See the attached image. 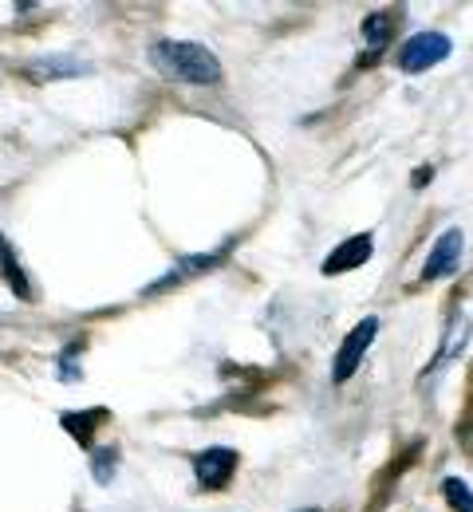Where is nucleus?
Returning a JSON list of instances; mask_svg holds the SVG:
<instances>
[{
  "mask_svg": "<svg viewBox=\"0 0 473 512\" xmlns=\"http://www.w3.org/2000/svg\"><path fill=\"white\" fill-rule=\"evenodd\" d=\"M150 64L158 67L166 79H178V83H194V87H217L225 79L221 60L194 40H158L150 48Z\"/></svg>",
  "mask_w": 473,
  "mask_h": 512,
  "instance_id": "nucleus-1",
  "label": "nucleus"
},
{
  "mask_svg": "<svg viewBox=\"0 0 473 512\" xmlns=\"http://www.w3.org/2000/svg\"><path fill=\"white\" fill-rule=\"evenodd\" d=\"M375 335H379V320H375V316L359 320L347 331V339L339 343L336 359H332V379H336V383H347V379L359 371V363H363V355L371 351Z\"/></svg>",
  "mask_w": 473,
  "mask_h": 512,
  "instance_id": "nucleus-2",
  "label": "nucleus"
},
{
  "mask_svg": "<svg viewBox=\"0 0 473 512\" xmlns=\"http://www.w3.org/2000/svg\"><path fill=\"white\" fill-rule=\"evenodd\" d=\"M446 56H450V36H442V32H418V36H410L403 48H399V67L410 71V75H422V71L442 64Z\"/></svg>",
  "mask_w": 473,
  "mask_h": 512,
  "instance_id": "nucleus-3",
  "label": "nucleus"
},
{
  "mask_svg": "<svg viewBox=\"0 0 473 512\" xmlns=\"http://www.w3.org/2000/svg\"><path fill=\"white\" fill-rule=\"evenodd\" d=\"M237 473V449L229 446H209L194 457V477L198 485L209 489V493H221Z\"/></svg>",
  "mask_w": 473,
  "mask_h": 512,
  "instance_id": "nucleus-4",
  "label": "nucleus"
},
{
  "mask_svg": "<svg viewBox=\"0 0 473 512\" xmlns=\"http://www.w3.org/2000/svg\"><path fill=\"white\" fill-rule=\"evenodd\" d=\"M462 249H466L462 229H446V233L434 241V249H430V256H426V264H422V280L450 276V272L458 268V260H462Z\"/></svg>",
  "mask_w": 473,
  "mask_h": 512,
  "instance_id": "nucleus-5",
  "label": "nucleus"
},
{
  "mask_svg": "<svg viewBox=\"0 0 473 512\" xmlns=\"http://www.w3.org/2000/svg\"><path fill=\"white\" fill-rule=\"evenodd\" d=\"M375 253V241L371 233H355L347 237L343 245H336L332 253L324 256V276H339V272H351V268H363Z\"/></svg>",
  "mask_w": 473,
  "mask_h": 512,
  "instance_id": "nucleus-6",
  "label": "nucleus"
},
{
  "mask_svg": "<svg viewBox=\"0 0 473 512\" xmlns=\"http://www.w3.org/2000/svg\"><path fill=\"white\" fill-rule=\"evenodd\" d=\"M225 253H229V245H221V249H213V253L186 256V260H178V264H174V268H170V272H166V276H162V280H158L154 288H146V292L154 296V292H166V288L182 284L186 276H198V272H209V268H213V264H217V260H221Z\"/></svg>",
  "mask_w": 473,
  "mask_h": 512,
  "instance_id": "nucleus-7",
  "label": "nucleus"
},
{
  "mask_svg": "<svg viewBox=\"0 0 473 512\" xmlns=\"http://www.w3.org/2000/svg\"><path fill=\"white\" fill-rule=\"evenodd\" d=\"M395 28H399V16H395V12H371V16H363V28H359V32H363L367 52L379 56L383 48H391Z\"/></svg>",
  "mask_w": 473,
  "mask_h": 512,
  "instance_id": "nucleus-8",
  "label": "nucleus"
},
{
  "mask_svg": "<svg viewBox=\"0 0 473 512\" xmlns=\"http://www.w3.org/2000/svg\"><path fill=\"white\" fill-rule=\"evenodd\" d=\"M99 422H107V410H103V406H95V410H79V414H75V410H68V414L60 418V426L68 430V438H75L83 449H91Z\"/></svg>",
  "mask_w": 473,
  "mask_h": 512,
  "instance_id": "nucleus-9",
  "label": "nucleus"
},
{
  "mask_svg": "<svg viewBox=\"0 0 473 512\" xmlns=\"http://www.w3.org/2000/svg\"><path fill=\"white\" fill-rule=\"evenodd\" d=\"M0 272H4L8 288L16 292V300L28 304V300H32V284H28V272H24V264H20V256H16L8 237H0Z\"/></svg>",
  "mask_w": 473,
  "mask_h": 512,
  "instance_id": "nucleus-10",
  "label": "nucleus"
},
{
  "mask_svg": "<svg viewBox=\"0 0 473 512\" xmlns=\"http://www.w3.org/2000/svg\"><path fill=\"white\" fill-rule=\"evenodd\" d=\"M83 71H91V67L79 64V60H71V56H52V60H32V64H28V75H32L36 83L71 79V75H83Z\"/></svg>",
  "mask_w": 473,
  "mask_h": 512,
  "instance_id": "nucleus-11",
  "label": "nucleus"
},
{
  "mask_svg": "<svg viewBox=\"0 0 473 512\" xmlns=\"http://www.w3.org/2000/svg\"><path fill=\"white\" fill-rule=\"evenodd\" d=\"M115 469H119V449L115 446L91 449V473H95V481H99V485H111Z\"/></svg>",
  "mask_w": 473,
  "mask_h": 512,
  "instance_id": "nucleus-12",
  "label": "nucleus"
},
{
  "mask_svg": "<svg viewBox=\"0 0 473 512\" xmlns=\"http://www.w3.org/2000/svg\"><path fill=\"white\" fill-rule=\"evenodd\" d=\"M442 497H446V505L454 512H473V493L466 481H458V477H446L442 481Z\"/></svg>",
  "mask_w": 473,
  "mask_h": 512,
  "instance_id": "nucleus-13",
  "label": "nucleus"
},
{
  "mask_svg": "<svg viewBox=\"0 0 473 512\" xmlns=\"http://www.w3.org/2000/svg\"><path fill=\"white\" fill-rule=\"evenodd\" d=\"M458 442H462V449H466V453L473 457V414L466 418V422H462V430H458Z\"/></svg>",
  "mask_w": 473,
  "mask_h": 512,
  "instance_id": "nucleus-14",
  "label": "nucleus"
},
{
  "mask_svg": "<svg viewBox=\"0 0 473 512\" xmlns=\"http://www.w3.org/2000/svg\"><path fill=\"white\" fill-rule=\"evenodd\" d=\"M300 512H324V509H300Z\"/></svg>",
  "mask_w": 473,
  "mask_h": 512,
  "instance_id": "nucleus-15",
  "label": "nucleus"
}]
</instances>
